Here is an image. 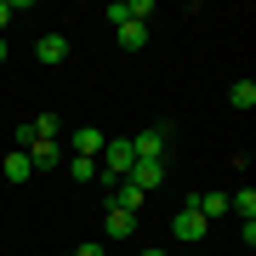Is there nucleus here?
<instances>
[{
	"label": "nucleus",
	"mask_w": 256,
	"mask_h": 256,
	"mask_svg": "<svg viewBox=\"0 0 256 256\" xmlns=\"http://www.w3.org/2000/svg\"><path fill=\"white\" fill-rule=\"evenodd\" d=\"M171 234L182 239V245H200V239L210 234V222H205V216H200V210H194V205H182V210H176V216H171Z\"/></svg>",
	"instance_id": "f257e3e1"
},
{
	"label": "nucleus",
	"mask_w": 256,
	"mask_h": 256,
	"mask_svg": "<svg viewBox=\"0 0 256 256\" xmlns=\"http://www.w3.org/2000/svg\"><path fill=\"white\" fill-rule=\"evenodd\" d=\"M102 148H108V131H102V126H80L68 137V154H80V160H97Z\"/></svg>",
	"instance_id": "f03ea898"
},
{
	"label": "nucleus",
	"mask_w": 256,
	"mask_h": 256,
	"mask_svg": "<svg viewBox=\"0 0 256 256\" xmlns=\"http://www.w3.org/2000/svg\"><path fill=\"white\" fill-rule=\"evenodd\" d=\"M148 200H154V194H142L137 182H108V205H114V210H126V216H137Z\"/></svg>",
	"instance_id": "7ed1b4c3"
},
{
	"label": "nucleus",
	"mask_w": 256,
	"mask_h": 256,
	"mask_svg": "<svg viewBox=\"0 0 256 256\" xmlns=\"http://www.w3.org/2000/svg\"><path fill=\"white\" fill-rule=\"evenodd\" d=\"M165 142H171V131H165V126H148V131H137V137H131V154H137V160H160Z\"/></svg>",
	"instance_id": "20e7f679"
},
{
	"label": "nucleus",
	"mask_w": 256,
	"mask_h": 256,
	"mask_svg": "<svg viewBox=\"0 0 256 256\" xmlns=\"http://www.w3.org/2000/svg\"><path fill=\"white\" fill-rule=\"evenodd\" d=\"M126 182H137L142 194H154L165 182V160H131V171H126Z\"/></svg>",
	"instance_id": "39448f33"
},
{
	"label": "nucleus",
	"mask_w": 256,
	"mask_h": 256,
	"mask_svg": "<svg viewBox=\"0 0 256 256\" xmlns=\"http://www.w3.org/2000/svg\"><path fill=\"white\" fill-rule=\"evenodd\" d=\"M23 154H28L34 171H57V165H63V142H28Z\"/></svg>",
	"instance_id": "423d86ee"
},
{
	"label": "nucleus",
	"mask_w": 256,
	"mask_h": 256,
	"mask_svg": "<svg viewBox=\"0 0 256 256\" xmlns=\"http://www.w3.org/2000/svg\"><path fill=\"white\" fill-rule=\"evenodd\" d=\"M0 171H6V182H28V176H34V165H28L23 148H12V154L0 160Z\"/></svg>",
	"instance_id": "0eeeda50"
},
{
	"label": "nucleus",
	"mask_w": 256,
	"mask_h": 256,
	"mask_svg": "<svg viewBox=\"0 0 256 256\" xmlns=\"http://www.w3.org/2000/svg\"><path fill=\"white\" fill-rule=\"evenodd\" d=\"M34 57H40V63H63V57H68V40L63 34H40L34 40Z\"/></svg>",
	"instance_id": "6e6552de"
},
{
	"label": "nucleus",
	"mask_w": 256,
	"mask_h": 256,
	"mask_svg": "<svg viewBox=\"0 0 256 256\" xmlns=\"http://www.w3.org/2000/svg\"><path fill=\"white\" fill-rule=\"evenodd\" d=\"M102 228H108V239H131V234H137V216H126V210H114V205H108Z\"/></svg>",
	"instance_id": "1a4fd4ad"
},
{
	"label": "nucleus",
	"mask_w": 256,
	"mask_h": 256,
	"mask_svg": "<svg viewBox=\"0 0 256 256\" xmlns=\"http://www.w3.org/2000/svg\"><path fill=\"white\" fill-rule=\"evenodd\" d=\"M228 210L239 222H256V188H239V194H228Z\"/></svg>",
	"instance_id": "9d476101"
},
{
	"label": "nucleus",
	"mask_w": 256,
	"mask_h": 256,
	"mask_svg": "<svg viewBox=\"0 0 256 256\" xmlns=\"http://www.w3.org/2000/svg\"><path fill=\"white\" fill-rule=\"evenodd\" d=\"M228 102L250 114V108H256V80H234V86H228Z\"/></svg>",
	"instance_id": "9b49d317"
},
{
	"label": "nucleus",
	"mask_w": 256,
	"mask_h": 256,
	"mask_svg": "<svg viewBox=\"0 0 256 256\" xmlns=\"http://www.w3.org/2000/svg\"><path fill=\"white\" fill-rule=\"evenodd\" d=\"M114 34H120V46H126V52H142V46H148V28H142V23H120Z\"/></svg>",
	"instance_id": "f8f14e48"
},
{
	"label": "nucleus",
	"mask_w": 256,
	"mask_h": 256,
	"mask_svg": "<svg viewBox=\"0 0 256 256\" xmlns=\"http://www.w3.org/2000/svg\"><path fill=\"white\" fill-rule=\"evenodd\" d=\"M68 176H74V182H97V160H80V154H68Z\"/></svg>",
	"instance_id": "ddd939ff"
},
{
	"label": "nucleus",
	"mask_w": 256,
	"mask_h": 256,
	"mask_svg": "<svg viewBox=\"0 0 256 256\" xmlns=\"http://www.w3.org/2000/svg\"><path fill=\"white\" fill-rule=\"evenodd\" d=\"M102 18H108V23L120 28V23H131V6H126V0H114V6H108V12H102Z\"/></svg>",
	"instance_id": "4468645a"
},
{
	"label": "nucleus",
	"mask_w": 256,
	"mask_h": 256,
	"mask_svg": "<svg viewBox=\"0 0 256 256\" xmlns=\"http://www.w3.org/2000/svg\"><path fill=\"white\" fill-rule=\"evenodd\" d=\"M18 12H23V6H12V0H0V34L12 28V18H18Z\"/></svg>",
	"instance_id": "2eb2a0df"
},
{
	"label": "nucleus",
	"mask_w": 256,
	"mask_h": 256,
	"mask_svg": "<svg viewBox=\"0 0 256 256\" xmlns=\"http://www.w3.org/2000/svg\"><path fill=\"white\" fill-rule=\"evenodd\" d=\"M108 245H74V250H63V256H102Z\"/></svg>",
	"instance_id": "dca6fc26"
},
{
	"label": "nucleus",
	"mask_w": 256,
	"mask_h": 256,
	"mask_svg": "<svg viewBox=\"0 0 256 256\" xmlns=\"http://www.w3.org/2000/svg\"><path fill=\"white\" fill-rule=\"evenodd\" d=\"M6 57H12V40H6V34H0V63H6Z\"/></svg>",
	"instance_id": "f3484780"
},
{
	"label": "nucleus",
	"mask_w": 256,
	"mask_h": 256,
	"mask_svg": "<svg viewBox=\"0 0 256 256\" xmlns=\"http://www.w3.org/2000/svg\"><path fill=\"white\" fill-rule=\"evenodd\" d=\"M142 256H171V250H154V245H148V250H142Z\"/></svg>",
	"instance_id": "a211bd4d"
}]
</instances>
